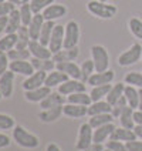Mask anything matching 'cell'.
Instances as JSON below:
<instances>
[{"instance_id":"cell-1","label":"cell","mask_w":142,"mask_h":151,"mask_svg":"<svg viewBox=\"0 0 142 151\" xmlns=\"http://www.w3.org/2000/svg\"><path fill=\"white\" fill-rule=\"evenodd\" d=\"M13 140H14L20 147L29 148V150L37 148V147L40 145L39 137L31 134V133H29L24 127H21V126H16L13 128Z\"/></svg>"},{"instance_id":"cell-2","label":"cell","mask_w":142,"mask_h":151,"mask_svg":"<svg viewBox=\"0 0 142 151\" xmlns=\"http://www.w3.org/2000/svg\"><path fill=\"white\" fill-rule=\"evenodd\" d=\"M88 12L94 14V16L100 17V19H112L117 14V7L112 4H107L105 1H100V0H91L87 4Z\"/></svg>"},{"instance_id":"cell-3","label":"cell","mask_w":142,"mask_h":151,"mask_svg":"<svg viewBox=\"0 0 142 151\" xmlns=\"http://www.w3.org/2000/svg\"><path fill=\"white\" fill-rule=\"evenodd\" d=\"M91 57H92V61H94V66H95V71L97 73L108 70L109 56H108L107 49L104 46L94 44L91 47Z\"/></svg>"},{"instance_id":"cell-4","label":"cell","mask_w":142,"mask_h":151,"mask_svg":"<svg viewBox=\"0 0 142 151\" xmlns=\"http://www.w3.org/2000/svg\"><path fill=\"white\" fill-rule=\"evenodd\" d=\"M141 59H142V46L139 43H135L118 57V64L122 66V67H126V66H131V64H134L136 61H139Z\"/></svg>"},{"instance_id":"cell-5","label":"cell","mask_w":142,"mask_h":151,"mask_svg":"<svg viewBox=\"0 0 142 151\" xmlns=\"http://www.w3.org/2000/svg\"><path fill=\"white\" fill-rule=\"evenodd\" d=\"M66 27V33H64V44L63 49H73L77 47V43L80 40V26L77 22L71 20L68 22Z\"/></svg>"},{"instance_id":"cell-6","label":"cell","mask_w":142,"mask_h":151,"mask_svg":"<svg viewBox=\"0 0 142 151\" xmlns=\"http://www.w3.org/2000/svg\"><path fill=\"white\" fill-rule=\"evenodd\" d=\"M92 137H94V128L90 126V123L81 124L80 130H78V138H77V143H75V148L80 151L88 148L94 143Z\"/></svg>"},{"instance_id":"cell-7","label":"cell","mask_w":142,"mask_h":151,"mask_svg":"<svg viewBox=\"0 0 142 151\" xmlns=\"http://www.w3.org/2000/svg\"><path fill=\"white\" fill-rule=\"evenodd\" d=\"M64 33H66V27L60 24H56L54 30H53V34H51L50 39V44H49V49L51 50L53 54L59 53L61 49H63V44H64Z\"/></svg>"},{"instance_id":"cell-8","label":"cell","mask_w":142,"mask_h":151,"mask_svg":"<svg viewBox=\"0 0 142 151\" xmlns=\"http://www.w3.org/2000/svg\"><path fill=\"white\" fill-rule=\"evenodd\" d=\"M47 74H49V73L40 70V71H34L31 76L26 77V80L23 81V88H24V91H27V90H34V88H39V87L44 86V84H46Z\"/></svg>"},{"instance_id":"cell-9","label":"cell","mask_w":142,"mask_h":151,"mask_svg":"<svg viewBox=\"0 0 142 151\" xmlns=\"http://www.w3.org/2000/svg\"><path fill=\"white\" fill-rule=\"evenodd\" d=\"M57 91H59L60 94H63V96H70V94H74V93L85 91V83H83L81 80L68 78L67 81L60 84Z\"/></svg>"},{"instance_id":"cell-10","label":"cell","mask_w":142,"mask_h":151,"mask_svg":"<svg viewBox=\"0 0 142 151\" xmlns=\"http://www.w3.org/2000/svg\"><path fill=\"white\" fill-rule=\"evenodd\" d=\"M31 56L36 59H53V53L49 49V46H44L39 40H31L29 43V47H27Z\"/></svg>"},{"instance_id":"cell-11","label":"cell","mask_w":142,"mask_h":151,"mask_svg":"<svg viewBox=\"0 0 142 151\" xmlns=\"http://www.w3.org/2000/svg\"><path fill=\"white\" fill-rule=\"evenodd\" d=\"M51 93V87L49 86H41L39 88H34V90H27L24 91V99L30 103H41L49 94Z\"/></svg>"},{"instance_id":"cell-12","label":"cell","mask_w":142,"mask_h":151,"mask_svg":"<svg viewBox=\"0 0 142 151\" xmlns=\"http://www.w3.org/2000/svg\"><path fill=\"white\" fill-rule=\"evenodd\" d=\"M9 70H11L13 73H17V74L21 76H31L36 71L31 64V61H27V60H16V61H10V66H9Z\"/></svg>"},{"instance_id":"cell-13","label":"cell","mask_w":142,"mask_h":151,"mask_svg":"<svg viewBox=\"0 0 142 151\" xmlns=\"http://www.w3.org/2000/svg\"><path fill=\"white\" fill-rule=\"evenodd\" d=\"M115 77V73L112 70H105V71H101V73H94V74L90 77L88 83L91 87H95V86H102V84H111V81L114 80Z\"/></svg>"},{"instance_id":"cell-14","label":"cell","mask_w":142,"mask_h":151,"mask_svg":"<svg viewBox=\"0 0 142 151\" xmlns=\"http://www.w3.org/2000/svg\"><path fill=\"white\" fill-rule=\"evenodd\" d=\"M14 74L11 70H7L6 73L0 76V90L3 97L9 99L11 94H13V81H14Z\"/></svg>"},{"instance_id":"cell-15","label":"cell","mask_w":142,"mask_h":151,"mask_svg":"<svg viewBox=\"0 0 142 151\" xmlns=\"http://www.w3.org/2000/svg\"><path fill=\"white\" fill-rule=\"evenodd\" d=\"M63 114L70 118H81L88 116V107L87 106H78V104L67 103V104L63 106Z\"/></svg>"},{"instance_id":"cell-16","label":"cell","mask_w":142,"mask_h":151,"mask_svg":"<svg viewBox=\"0 0 142 151\" xmlns=\"http://www.w3.org/2000/svg\"><path fill=\"white\" fill-rule=\"evenodd\" d=\"M56 68L66 73L70 78H75V80H80L81 78V68L75 64L74 61H61L56 64Z\"/></svg>"},{"instance_id":"cell-17","label":"cell","mask_w":142,"mask_h":151,"mask_svg":"<svg viewBox=\"0 0 142 151\" xmlns=\"http://www.w3.org/2000/svg\"><path fill=\"white\" fill-rule=\"evenodd\" d=\"M115 130V126L114 123H109V124H105V126H101L94 128V137H92V141L95 144H102L108 137H111L112 131Z\"/></svg>"},{"instance_id":"cell-18","label":"cell","mask_w":142,"mask_h":151,"mask_svg":"<svg viewBox=\"0 0 142 151\" xmlns=\"http://www.w3.org/2000/svg\"><path fill=\"white\" fill-rule=\"evenodd\" d=\"M138 137L135 134L134 130H129V128H125V127H115V130L112 131V134L109 137V140H115V141H134Z\"/></svg>"},{"instance_id":"cell-19","label":"cell","mask_w":142,"mask_h":151,"mask_svg":"<svg viewBox=\"0 0 142 151\" xmlns=\"http://www.w3.org/2000/svg\"><path fill=\"white\" fill-rule=\"evenodd\" d=\"M66 13H67V7L64 4H54V3L43 10L44 20H57L60 17L66 16Z\"/></svg>"},{"instance_id":"cell-20","label":"cell","mask_w":142,"mask_h":151,"mask_svg":"<svg viewBox=\"0 0 142 151\" xmlns=\"http://www.w3.org/2000/svg\"><path fill=\"white\" fill-rule=\"evenodd\" d=\"M44 16L43 13H36L33 16V20L30 22L29 24V33H30V37L31 40H39L40 37V32H41V27L44 24Z\"/></svg>"},{"instance_id":"cell-21","label":"cell","mask_w":142,"mask_h":151,"mask_svg":"<svg viewBox=\"0 0 142 151\" xmlns=\"http://www.w3.org/2000/svg\"><path fill=\"white\" fill-rule=\"evenodd\" d=\"M64 103H66V99H64L63 94H60L59 91L57 93L51 91L50 94L40 103V109L47 110V109H51V107H56V106H64Z\"/></svg>"},{"instance_id":"cell-22","label":"cell","mask_w":142,"mask_h":151,"mask_svg":"<svg viewBox=\"0 0 142 151\" xmlns=\"http://www.w3.org/2000/svg\"><path fill=\"white\" fill-rule=\"evenodd\" d=\"M80 51L78 47H73V49H61L59 53L53 54V60L56 63H61V61H74L78 57Z\"/></svg>"},{"instance_id":"cell-23","label":"cell","mask_w":142,"mask_h":151,"mask_svg":"<svg viewBox=\"0 0 142 151\" xmlns=\"http://www.w3.org/2000/svg\"><path fill=\"white\" fill-rule=\"evenodd\" d=\"M63 114V106H56V107H51V109L43 110L41 113L39 114V118L43 123H53L56 120H59Z\"/></svg>"},{"instance_id":"cell-24","label":"cell","mask_w":142,"mask_h":151,"mask_svg":"<svg viewBox=\"0 0 142 151\" xmlns=\"http://www.w3.org/2000/svg\"><path fill=\"white\" fill-rule=\"evenodd\" d=\"M68 77L66 73H63V71H60V70H53L50 71L49 74H47V78H46V86H49V87H59L60 84H63L64 81H67Z\"/></svg>"},{"instance_id":"cell-25","label":"cell","mask_w":142,"mask_h":151,"mask_svg":"<svg viewBox=\"0 0 142 151\" xmlns=\"http://www.w3.org/2000/svg\"><path fill=\"white\" fill-rule=\"evenodd\" d=\"M23 26L21 23V16H20V10L14 9L10 14H9V20H7V27H6V32L4 33H17V30Z\"/></svg>"},{"instance_id":"cell-26","label":"cell","mask_w":142,"mask_h":151,"mask_svg":"<svg viewBox=\"0 0 142 151\" xmlns=\"http://www.w3.org/2000/svg\"><path fill=\"white\" fill-rule=\"evenodd\" d=\"M112 111V106L108 101H92L91 106H88V116H97V114H105V113H111Z\"/></svg>"},{"instance_id":"cell-27","label":"cell","mask_w":142,"mask_h":151,"mask_svg":"<svg viewBox=\"0 0 142 151\" xmlns=\"http://www.w3.org/2000/svg\"><path fill=\"white\" fill-rule=\"evenodd\" d=\"M30 61H31L36 71L41 70V71H46V73L53 71L56 68V64H57L53 59H36V57H33V59H30Z\"/></svg>"},{"instance_id":"cell-28","label":"cell","mask_w":142,"mask_h":151,"mask_svg":"<svg viewBox=\"0 0 142 151\" xmlns=\"http://www.w3.org/2000/svg\"><path fill=\"white\" fill-rule=\"evenodd\" d=\"M119 123H121V127L134 130V127L136 124H135V120H134V109L132 107L126 106L125 109L122 110V113L119 114Z\"/></svg>"},{"instance_id":"cell-29","label":"cell","mask_w":142,"mask_h":151,"mask_svg":"<svg viewBox=\"0 0 142 151\" xmlns=\"http://www.w3.org/2000/svg\"><path fill=\"white\" fill-rule=\"evenodd\" d=\"M56 27V23L54 20H46L44 24L41 27V32H40V37H39V42L44 44V46H49L50 44V39L51 34H53V30Z\"/></svg>"},{"instance_id":"cell-30","label":"cell","mask_w":142,"mask_h":151,"mask_svg":"<svg viewBox=\"0 0 142 151\" xmlns=\"http://www.w3.org/2000/svg\"><path fill=\"white\" fill-rule=\"evenodd\" d=\"M67 103L71 104H78V106H91V96L87 94L85 91H80V93H74V94H70L67 96Z\"/></svg>"},{"instance_id":"cell-31","label":"cell","mask_w":142,"mask_h":151,"mask_svg":"<svg viewBox=\"0 0 142 151\" xmlns=\"http://www.w3.org/2000/svg\"><path fill=\"white\" fill-rule=\"evenodd\" d=\"M124 96H125L126 101H128V106L132 107V109H138V104H139V91L135 88L134 86H125V90H124Z\"/></svg>"},{"instance_id":"cell-32","label":"cell","mask_w":142,"mask_h":151,"mask_svg":"<svg viewBox=\"0 0 142 151\" xmlns=\"http://www.w3.org/2000/svg\"><path fill=\"white\" fill-rule=\"evenodd\" d=\"M124 90H125V84L124 83L114 84V86L111 87V90H109V93L107 94L105 99H107V101H108L111 106H114V104L124 96Z\"/></svg>"},{"instance_id":"cell-33","label":"cell","mask_w":142,"mask_h":151,"mask_svg":"<svg viewBox=\"0 0 142 151\" xmlns=\"http://www.w3.org/2000/svg\"><path fill=\"white\" fill-rule=\"evenodd\" d=\"M30 42H31V37H30V33H29V27H27V26H21V27L17 30L16 49H27Z\"/></svg>"},{"instance_id":"cell-34","label":"cell","mask_w":142,"mask_h":151,"mask_svg":"<svg viewBox=\"0 0 142 151\" xmlns=\"http://www.w3.org/2000/svg\"><path fill=\"white\" fill-rule=\"evenodd\" d=\"M114 121V116L111 113H105V114H97V116H91L88 123L92 128H97V127L105 126V124H109Z\"/></svg>"},{"instance_id":"cell-35","label":"cell","mask_w":142,"mask_h":151,"mask_svg":"<svg viewBox=\"0 0 142 151\" xmlns=\"http://www.w3.org/2000/svg\"><path fill=\"white\" fill-rule=\"evenodd\" d=\"M17 44V33H6L3 39H0V50L1 51H10L14 49Z\"/></svg>"},{"instance_id":"cell-36","label":"cell","mask_w":142,"mask_h":151,"mask_svg":"<svg viewBox=\"0 0 142 151\" xmlns=\"http://www.w3.org/2000/svg\"><path fill=\"white\" fill-rule=\"evenodd\" d=\"M111 84H102V86H95V87H92L91 93H90V96H91V100L92 101H100L102 100L104 97H107V94L109 93L111 90Z\"/></svg>"},{"instance_id":"cell-37","label":"cell","mask_w":142,"mask_h":151,"mask_svg":"<svg viewBox=\"0 0 142 151\" xmlns=\"http://www.w3.org/2000/svg\"><path fill=\"white\" fill-rule=\"evenodd\" d=\"M81 81L83 83H88V80H90V77L94 74V71H95V66H94V61L91 60H85L83 64H81Z\"/></svg>"},{"instance_id":"cell-38","label":"cell","mask_w":142,"mask_h":151,"mask_svg":"<svg viewBox=\"0 0 142 151\" xmlns=\"http://www.w3.org/2000/svg\"><path fill=\"white\" fill-rule=\"evenodd\" d=\"M7 56L10 61H16V60H29L31 53L29 49H11L10 51H7Z\"/></svg>"},{"instance_id":"cell-39","label":"cell","mask_w":142,"mask_h":151,"mask_svg":"<svg viewBox=\"0 0 142 151\" xmlns=\"http://www.w3.org/2000/svg\"><path fill=\"white\" fill-rule=\"evenodd\" d=\"M19 10H20V16H21V23H23V26H27V27H29V24H30V22L33 20V16H34L30 3H26L23 6H20Z\"/></svg>"},{"instance_id":"cell-40","label":"cell","mask_w":142,"mask_h":151,"mask_svg":"<svg viewBox=\"0 0 142 151\" xmlns=\"http://www.w3.org/2000/svg\"><path fill=\"white\" fill-rule=\"evenodd\" d=\"M125 84H129V86H134V87H138V88H142V73H138V71H131L125 76L124 78Z\"/></svg>"},{"instance_id":"cell-41","label":"cell","mask_w":142,"mask_h":151,"mask_svg":"<svg viewBox=\"0 0 142 151\" xmlns=\"http://www.w3.org/2000/svg\"><path fill=\"white\" fill-rule=\"evenodd\" d=\"M16 127L14 118L9 114H3L0 113V131H6V130H11Z\"/></svg>"},{"instance_id":"cell-42","label":"cell","mask_w":142,"mask_h":151,"mask_svg":"<svg viewBox=\"0 0 142 151\" xmlns=\"http://www.w3.org/2000/svg\"><path fill=\"white\" fill-rule=\"evenodd\" d=\"M129 30H131V33L134 34L136 39H141L142 40V22L139 19H136V17H132V19H129Z\"/></svg>"},{"instance_id":"cell-43","label":"cell","mask_w":142,"mask_h":151,"mask_svg":"<svg viewBox=\"0 0 142 151\" xmlns=\"http://www.w3.org/2000/svg\"><path fill=\"white\" fill-rule=\"evenodd\" d=\"M54 3V0H30V6H31V10L33 13H41L46 7H49L50 4Z\"/></svg>"},{"instance_id":"cell-44","label":"cell","mask_w":142,"mask_h":151,"mask_svg":"<svg viewBox=\"0 0 142 151\" xmlns=\"http://www.w3.org/2000/svg\"><path fill=\"white\" fill-rule=\"evenodd\" d=\"M126 106H128V101H126L125 96H122L119 100L112 106V111H111V114L114 116V118H119V114L122 113V110L125 109Z\"/></svg>"},{"instance_id":"cell-45","label":"cell","mask_w":142,"mask_h":151,"mask_svg":"<svg viewBox=\"0 0 142 151\" xmlns=\"http://www.w3.org/2000/svg\"><path fill=\"white\" fill-rule=\"evenodd\" d=\"M107 148L111 151H128L124 141H115V140H109L107 143Z\"/></svg>"},{"instance_id":"cell-46","label":"cell","mask_w":142,"mask_h":151,"mask_svg":"<svg viewBox=\"0 0 142 151\" xmlns=\"http://www.w3.org/2000/svg\"><path fill=\"white\" fill-rule=\"evenodd\" d=\"M9 66H10V59H9L7 53L0 50V76L7 71Z\"/></svg>"},{"instance_id":"cell-47","label":"cell","mask_w":142,"mask_h":151,"mask_svg":"<svg viewBox=\"0 0 142 151\" xmlns=\"http://www.w3.org/2000/svg\"><path fill=\"white\" fill-rule=\"evenodd\" d=\"M16 9V4H13V3H10V1H1L0 3V17L3 16H9L13 10Z\"/></svg>"},{"instance_id":"cell-48","label":"cell","mask_w":142,"mask_h":151,"mask_svg":"<svg viewBox=\"0 0 142 151\" xmlns=\"http://www.w3.org/2000/svg\"><path fill=\"white\" fill-rule=\"evenodd\" d=\"M125 144L128 151H142V141L134 140V141H126Z\"/></svg>"},{"instance_id":"cell-49","label":"cell","mask_w":142,"mask_h":151,"mask_svg":"<svg viewBox=\"0 0 142 151\" xmlns=\"http://www.w3.org/2000/svg\"><path fill=\"white\" fill-rule=\"evenodd\" d=\"M10 138H9L7 134H4V133H0V148H6L10 145Z\"/></svg>"},{"instance_id":"cell-50","label":"cell","mask_w":142,"mask_h":151,"mask_svg":"<svg viewBox=\"0 0 142 151\" xmlns=\"http://www.w3.org/2000/svg\"><path fill=\"white\" fill-rule=\"evenodd\" d=\"M7 20H9V16L0 17V34L3 33V32H6V27H7Z\"/></svg>"},{"instance_id":"cell-51","label":"cell","mask_w":142,"mask_h":151,"mask_svg":"<svg viewBox=\"0 0 142 151\" xmlns=\"http://www.w3.org/2000/svg\"><path fill=\"white\" fill-rule=\"evenodd\" d=\"M134 120H135V124L142 126V111H141V110H136V111H134Z\"/></svg>"},{"instance_id":"cell-52","label":"cell","mask_w":142,"mask_h":151,"mask_svg":"<svg viewBox=\"0 0 142 151\" xmlns=\"http://www.w3.org/2000/svg\"><path fill=\"white\" fill-rule=\"evenodd\" d=\"M83 151H104V148H102V144L92 143L88 148H85V150H83Z\"/></svg>"},{"instance_id":"cell-53","label":"cell","mask_w":142,"mask_h":151,"mask_svg":"<svg viewBox=\"0 0 142 151\" xmlns=\"http://www.w3.org/2000/svg\"><path fill=\"white\" fill-rule=\"evenodd\" d=\"M46 151H61V150H60V147L57 145V144L50 143V144H47V147H46Z\"/></svg>"},{"instance_id":"cell-54","label":"cell","mask_w":142,"mask_h":151,"mask_svg":"<svg viewBox=\"0 0 142 151\" xmlns=\"http://www.w3.org/2000/svg\"><path fill=\"white\" fill-rule=\"evenodd\" d=\"M134 131H135V134H136V137L142 140V126H138V124H136V126L134 127Z\"/></svg>"},{"instance_id":"cell-55","label":"cell","mask_w":142,"mask_h":151,"mask_svg":"<svg viewBox=\"0 0 142 151\" xmlns=\"http://www.w3.org/2000/svg\"><path fill=\"white\" fill-rule=\"evenodd\" d=\"M10 3H13V4H17V6H23L26 3H29L30 0H7Z\"/></svg>"},{"instance_id":"cell-56","label":"cell","mask_w":142,"mask_h":151,"mask_svg":"<svg viewBox=\"0 0 142 151\" xmlns=\"http://www.w3.org/2000/svg\"><path fill=\"white\" fill-rule=\"evenodd\" d=\"M138 91H139V104H138V110L142 111V88H139Z\"/></svg>"},{"instance_id":"cell-57","label":"cell","mask_w":142,"mask_h":151,"mask_svg":"<svg viewBox=\"0 0 142 151\" xmlns=\"http://www.w3.org/2000/svg\"><path fill=\"white\" fill-rule=\"evenodd\" d=\"M3 99V94H1V90H0V100Z\"/></svg>"},{"instance_id":"cell-58","label":"cell","mask_w":142,"mask_h":151,"mask_svg":"<svg viewBox=\"0 0 142 151\" xmlns=\"http://www.w3.org/2000/svg\"><path fill=\"white\" fill-rule=\"evenodd\" d=\"M100 1H105V3H107V1H108V0H100Z\"/></svg>"},{"instance_id":"cell-59","label":"cell","mask_w":142,"mask_h":151,"mask_svg":"<svg viewBox=\"0 0 142 151\" xmlns=\"http://www.w3.org/2000/svg\"><path fill=\"white\" fill-rule=\"evenodd\" d=\"M104 151H111V150H108V148H105V150H104Z\"/></svg>"},{"instance_id":"cell-60","label":"cell","mask_w":142,"mask_h":151,"mask_svg":"<svg viewBox=\"0 0 142 151\" xmlns=\"http://www.w3.org/2000/svg\"><path fill=\"white\" fill-rule=\"evenodd\" d=\"M1 1H6V0H0V3H1Z\"/></svg>"}]
</instances>
